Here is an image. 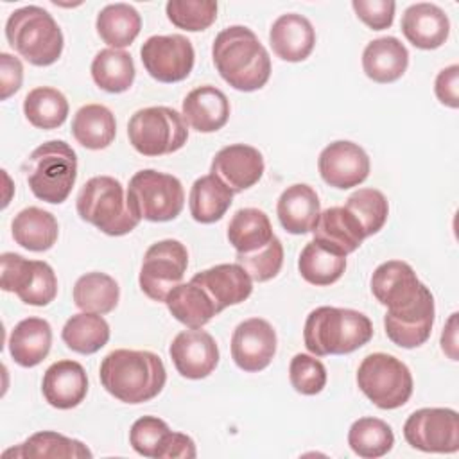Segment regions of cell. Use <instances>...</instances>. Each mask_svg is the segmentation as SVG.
<instances>
[{"mask_svg": "<svg viewBox=\"0 0 459 459\" xmlns=\"http://www.w3.org/2000/svg\"><path fill=\"white\" fill-rule=\"evenodd\" d=\"M219 75L238 91H255L271 77V57L258 36L244 25L222 29L212 45Z\"/></svg>", "mask_w": 459, "mask_h": 459, "instance_id": "obj_1", "label": "cell"}, {"mask_svg": "<svg viewBox=\"0 0 459 459\" xmlns=\"http://www.w3.org/2000/svg\"><path fill=\"white\" fill-rule=\"evenodd\" d=\"M102 387L124 403L156 398L167 382L163 360L147 350H113L100 362Z\"/></svg>", "mask_w": 459, "mask_h": 459, "instance_id": "obj_2", "label": "cell"}, {"mask_svg": "<svg viewBox=\"0 0 459 459\" xmlns=\"http://www.w3.org/2000/svg\"><path fill=\"white\" fill-rule=\"evenodd\" d=\"M373 337V325L369 317L353 308L317 307L305 321L303 341L307 350L316 357L346 355Z\"/></svg>", "mask_w": 459, "mask_h": 459, "instance_id": "obj_3", "label": "cell"}, {"mask_svg": "<svg viewBox=\"0 0 459 459\" xmlns=\"http://www.w3.org/2000/svg\"><path fill=\"white\" fill-rule=\"evenodd\" d=\"M7 43L30 65H54L63 52V32L52 14L39 5H25L9 14Z\"/></svg>", "mask_w": 459, "mask_h": 459, "instance_id": "obj_4", "label": "cell"}, {"mask_svg": "<svg viewBox=\"0 0 459 459\" xmlns=\"http://www.w3.org/2000/svg\"><path fill=\"white\" fill-rule=\"evenodd\" d=\"M30 192L50 204H61L77 179V154L63 140H50L36 147L23 161Z\"/></svg>", "mask_w": 459, "mask_h": 459, "instance_id": "obj_5", "label": "cell"}, {"mask_svg": "<svg viewBox=\"0 0 459 459\" xmlns=\"http://www.w3.org/2000/svg\"><path fill=\"white\" fill-rule=\"evenodd\" d=\"M75 206L82 221L109 237L127 235L140 224V219L129 208L122 183L111 176L88 179L79 190Z\"/></svg>", "mask_w": 459, "mask_h": 459, "instance_id": "obj_6", "label": "cell"}, {"mask_svg": "<svg viewBox=\"0 0 459 459\" xmlns=\"http://www.w3.org/2000/svg\"><path fill=\"white\" fill-rule=\"evenodd\" d=\"M127 203L131 212L142 221L167 222L176 219L185 206V190L181 181L154 169L138 170L127 186Z\"/></svg>", "mask_w": 459, "mask_h": 459, "instance_id": "obj_7", "label": "cell"}, {"mask_svg": "<svg viewBox=\"0 0 459 459\" xmlns=\"http://www.w3.org/2000/svg\"><path fill=\"white\" fill-rule=\"evenodd\" d=\"M133 149L143 156H163L179 151L188 140L181 113L167 106H151L133 113L127 124Z\"/></svg>", "mask_w": 459, "mask_h": 459, "instance_id": "obj_8", "label": "cell"}, {"mask_svg": "<svg viewBox=\"0 0 459 459\" xmlns=\"http://www.w3.org/2000/svg\"><path fill=\"white\" fill-rule=\"evenodd\" d=\"M359 389L378 409H398L412 394V375L409 368L389 353H371L357 369Z\"/></svg>", "mask_w": 459, "mask_h": 459, "instance_id": "obj_9", "label": "cell"}, {"mask_svg": "<svg viewBox=\"0 0 459 459\" xmlns=\"http://www.w3.org/2000/svg\"><path fill=\"white\" fill-rule=\"evenodd\" d=\"M2 264V290L14 292L23 303L45 307L57 294V278L54 269L43 260H27L18 253H4Z\"/></svg>", "mask_w": 459, "mask_h": 459, "instance_id": "obj_10", "label": "cell"}, {"mask_svg": "<svg viewBox=\"0 0 459 459\" xmlns=\"http://www.w3.org/2000/svg\"><path fill=\"white\" fill-rule=\"evenodd\" d=\"M188 267L186 247L174 238L154 242L143 255L138 283L152 301H165L167 294L181 283Z\"/></svg>", "mask_w": 459, "mask_h": 459, "instance_id": "obj_11", "label": "cell"}, {"mask_svg": "<svg viewBox=\"0 0 459 459\" xmlns=\"http://www.w3.org/2000/svg\"><path fill=\"white\" fill-rule=\"evenodd\" d=\"M403 437L421 452L454 454L459 450V414L448 407L418 409L405 420Z\"/></svg>", "mask_w": 459, "mask_h": 459, "instance_id": "obj_12", "label": "cell"}, {"mask_svg": "<svg viewBox=\"0 0 459 459\" xmlns=\"http://www.w3.org/2000/svg\"><path fill=\"white\" fill-rule=\"evenodd\" d=\"M147 74L160 82H179L194 68L195 52L192 41L181 34L151 36L140 48Z\"/></svg>", "mask_w": 459, "mask_h": 459, "instance_id": "obj_13", "label": "cell"}, {"mask_svg": "<svg viewBox=\"0 0 459 459\" xmlns=\"http://www.w3.org/2000/svg\"><path fill=\"white\" fill-rule=\"evenodd\" d=\"M276 332L262 317H249L237 325L231 335V359L247 373L265 369L276 353Z\"/></svg>", "mask_w": 459, "mask_h": 459, "instance_id": "obj_14", "label": "cell"}, {"mask_svg": "<svg viewBox=\"0 0 459 459\" xmlns=\"http://www.w3.org/2000/svg\"><path fill=\"white\" fill-rule=\"evenodd\" d=\"M317 169L326 185L348 190L369 176V156L359 143L337 140L321 151Z\"/></svg>", "mask_w": 459, "mask_h": 459, "instance_id": "obj_15", "label": "cell"}, {"mask_svg": "<svg viewBox=\"0 0 459 459\" xmlns=\"http://www.w3.org/2000/svg\"><path fill=\"white\" fill-rule=\"evenodd\" d=\"M434 296L425 285L420 298L402 308L387 310L384 316L385 335L400 348H418L427 342L434 325Z\"/></svg>", "mask_w": 459, "mask_h": 459, "instance_id": "obj_16", "label": "cell"}, {"mask_svg": "<svg viewBox=\"0 0 459 459\" xmlns=\"http://www.w3.org/2000/svg\"><path fill=\"white\" fill-rule=\"evenodd\" d=\"M169 353L178 373L190 380L206 378L219 364L217 342L201 328L179 332L174 337Z\"/></svg>", "mask_w": 459, "mask_h": 459, "instance_id": "obj_17", "label": "cell"}, {"mask_svg": "<svg viewBox=\"0 0 459 459\" xmlns=\"http://www.w3.org/2000/svg\"><path fill=\"white\" fill-rule=\"evenodd\" d=\"M369 285L377 301L387 307V310H402L412 305L425 287L418 280L414 269L402 260H387L380 264L373 271Z\"/></svg>", "mask_w": 459, "mask_h": 459, "instance_id": "obj_18", "label": "cell"}, {"mask_svg": "<svg viewBox=\"0 0 459 459\" xmlns=\"http://www.w3.org/2000/svg\"><path fill=\"white\" fill-rule=\"evenodd\" d=\"M262 152L246 143L222 147L212 160L210 174L217 176L233 194L244 192L256 185L264 174Z\"/></svg>", "mask_w": 459, "mask_h": 459, "instance_id": "obj_19", "label": "cell"}, {"mask_svg": "<svg viewBox=\"0 0 459 459\" xmlns=\"http://www.w3.org/2000/svg\"><path fill=\"white\" fill-rule=\"evenodd\" d=\"M190 281L210 296L219 314L231 305L246 301L253 292V280L238 264H217L194 274Z\"/></svg>", "mask_w": 459, "mask_h": 459, "instance_id": "obj_20", "label": "cell"}, {"mask_svg": "<svg viewBox=\"0 0 459 459\" xmlns=\"http://www.w3.org/2000/svg\"><path fill=\"white\" fill-rule=\"evenodd\" d=\"M402 32L411 45L421 50L439 48L450 34V20L446 13L429 2H418L402 14Z\"/></svg>", "mask_w": 459, "mask_h": 459, "instance_id": "obj_21", "label": "cell"}, {"mask_svg": "<svg viewBox=\"0 0 459 459\" xmlns=\"http://www.w3.org/2000/svg\"><path fill=\"white\" fill-rule=\"evenodd\" d=\"M312 233L314 242L342 256L359 249L366 238L359 221L344 206L323 210L312 228Z\"/></svg>", "mask_w": 459, "mask_h": 459, "instance_id": "obj_22", "label": "cell"}, {"mask_svg": "<svg viewBox=\"0 0 459 459\" xmlns=\"http://www.w3.org/2000/svg\"><path fill=\"white\" fill-rule=\"evenodd\" d=\"M41 391L48 405L61 411L74 409L86 398V371L75 360H57L45 371Z\"/></svg>", "mask_w": 459, "mask_h": 459, "instance_id": "obj_23", "label": "cell"}, {"mask_svg": "<svg viewBox=\"0 0 459 459\" xmlns=\"http://www.w3.org/2000/svg\"><path fill=\"white\" fill-rule=\"evenodd\" d=\"M273 52L289 63L305 61L316 45V30L308 18L298 13L278 16L269 30Z\"/></svg>", "mask_w": 459, "mask_h": 459, "instance_id": "obj_24", "label": "cell"}, {"mask_svg": "<svg viewBox=\"0 0 459 459\" xmlns=\"http://www.w3.org/2000/svg\"><path fill=\"white\" fill-rule=\"evenodd\" d=\"M181 115L192 129L199 133H215L230 118V100L226 93L212 84L194 88L181 106Z\"/></svg>", "mask_w": 459, "mask_h": 459, "instance_id": "obj_25", "label": "cell"}, {"mask_svg": "<svg viewBox=\"0 0 459 459\" xmlns=\"http://www.w3.org/2000/svg\"><path fill=\"white\" fill-rule=\"evenodd\" d=\"M276 213L281 228L287 233H292V235L310 233L321 213L319 197L310 185H305V183L290 185L278 197Z\"/></svg>", "mask_w": 459, "mask_h": 459, "instance_id": "obj_26", "label": "cell"}, {"mask_svg": "<svg viewBox=\"0 0 459 459\" xmlns=\"http://www.w3.org/2000/svg\"><path fill=\"white\" fill-rule=\"evenodd\" d=\"M409 66V52L394 36H384L369 41L362 52L364 74L380 84L398 81Z\"/></svg>", "mask_w": 459, "mask_h": 459, "instance_id": "obj_27", "label": "cell"}, {"mask_svg": "<svg viewBox=\"0 0 459 459\" xmlns=\"http://www.w3.org/2000/svg\"><path fill=\"white\" fill-rule=\"evenodd\" d=\"M9 353L22 368L38 366L50 351L52 328L47 319L27 317L22 319L9 335Z\"/></svg>", "mask_w": 459, "mask_h": 459, "instance_id": "obj_28", "label": "cell"}, {"mask_svg": "<svg viewBox=\"0 0 459 459\" xmlns=\"http://www.w3.org/2000/svg\"><path fill=\"white\" fill-rule=\"evenodd\" d=\"M11 231L18 246L39 253L50 249L56 244L59 224L50 212L38 206H29L14 215Z\"/></svg>", "mask_w": 459, "mask_h": 459, "instance_id": "obj_29", "label": "cell"}, {"mask_svg": "<svg viewBox=\"0 0 459 459\" xmlns=\"http://www.w3.org/2000/svg\"><path fill=\"white\" fill-rule=\"evenodd\" d=\"M9 455L25 459H82L91 457V452L79 439L66 437L54 430H41L29 436L16 448L4 452V457Z\"/></svg>", "mask_w": 459, "mask_h": 459, "instance_id": "obj_30", "label": "cell"}, {"mask_svg": "<svg viewBox=\"0 0 459 459\" xmlns=\"http://www.w3.org/2000/svg\"><path fill=\"white\" fill-rule=\"evenodd\" d=\"M179 323L188 328H203L213 316H217V308L210 296L194 281L176 285L163 301Z\"/></svg>", "mask_w": 459, "mask_h": 459, "instance_id": "obj_31", "label": "cell"}, {"mask_svg": "<svg viewBox=\"0 0 459 459\" xmlns=\"http://www.w3.org/2000/svg\"><path fill=\"white\" fill-rule=\"evenodd\" d=\"M72 134L86 149L100 151L111 145L117 134L115 115L102 104H86L72 120Z\"/></svg>", "mask_w": 459, "mask_h": 459, "instance_id": "obj_32", "label": "cell"}, {"mask_svg": "<svg viewBox=\"0 0 459 459\" xmlns=\"http://www.w3.org/2000/svg\"><path fill=\"white\" fill-rule=\"evenodd\" d=\"M233 203V192L213 174L201 176L194 181L188 195L190 215L201 224L221 221Z\"/></svg>", "mask_w": 459, "mask_h": 459, "instance_id": "obj_33", "label": "cell"}, {"mask_svg": "<svg viewBox=\"0 0 459 459\" xmlns=\"http://www.w3.org/2000/svg\"><path fill=\"white\" fill-rule=\"evenodd\" d=\"M97 34L109 48L124 50L129 47L142 29V16L129 4H109L97 14Z\"/></svg>", "mask_w": 459, "mask_h": 459, "instance_id": "obj_34", "label": "cell"}, {"mask_svg": "<svg viewBox=\"0 0 459 459\" xmlns=\"http://www.w3.org/2000/svg\"><path fill=\"white\" fill-rule=\"evenodd\" d=\"M273 226L265 212L240 208L228 224V240L237 253H253L273 240Z\"/></svg>", "mask_w": 459, "mask_h": 459, "instance_id": "obj_35", "label": "cell"}, {"mask_svg": "<svg viewBox=\"0 0 459 459\" xmlns=\"http://www.w3.org/2000/svg\"><path fill=\"white\" fill-rule=\"evenodd\" d=\"M134 63L129 52L120 48H104L91 61L93 82L108 93H122L133 86Z\"/></svg>", "mask_w": 459, "mask_h": 459, "instance_id": "obj_36", "label": "cell"}, {"mask_svg": "<svg viewBox=\"0 0 459 459\" xmlns=\"http://www.w3.org/2000/svg\"><path fill=\"white\" fill-rule=\"evenodd\" d=\"M61 339L72 351L91 355L108 344L109 325L100 314L79 312L65 323Z\"/></svg>", "mask_w": 459, "mask_h": 459, "instance_id": "obj_37", "label": "cell"}, {"mask_svg": "<svg viewBox=\"0 0 459 459\" xmlns=\"http://www.w3.org/2000/svg\"><path fill=\"white\" fill-rule=\"evenodd\" d=\"M120 287L106 273H86L74 285V303L82 312L108 314L118 305Z\"/></svg>", "mask_w": 459, "mask_h": 459, "instance_id": "obj_38", "label": "cell"}, {"mask_svg": "<svg viewBox=\"0 0 459 459\" xmlns=\"http://www.w3.org/2000/svg\"><path fill=\"white\" fill-rule=\"evenodd\" d=\"M23 115L38 129H56L68 117V100L59 90L39 86L25 95Z\"/></svg>", "mask_w": 459, "mask_h": 459, "instance_id": "obj_39", "label": "cell"}, {"mask_svg": "<svg viewBox=\"0 0 459 459\" xmlns=\"http://www.w3.org/2000/svg\"><path fill=\"white\" fill-rule=\"evenodd\" d=\"M298 269L301 278L312 285H317V287L332 285L342 276L346 269V256L337 255L319 246L317 242L310 240L301 249Z\"/></svg>", "mask_w": 459, "mask_h": 459, "instance_id": "obj_40", "label": "cell"}, {"mask_svg": "<svg viewBox=\"0 0 459 459\" xmlns=\"http://www.w3.org/2000/svg\"><path fill=\"white\" fill-rule=\"evenodd\" d=\"M348 445L359 457L377 459L391 452L394 445L393 429L378 418H359L348 430Z\"/></svg>", "mask_w": 459, "mask_h": 459, "instance_id": "obj_41", "label": "cell"}, {"mask_svg": "<svg viewBox=\"0 0 459 459\" xmlns=\"http://www.w3.org/2000/svg\"><path fill=\"white\" fill-rule=\"evenodd\" d=\"M344 208L359 221L366 237L378 233L389 215V203L377 188H359L346 199Z\"/></svg>", "mask_w": 459, "mask_h": 459, "instance_id": "obj_42", "label": "cell"}, {"mask_svg": "<svg viewBox=\"0 0 459 459\" xmlns=\"http://www.w3.org/2000/svg\"><path fill=\"white\" fill-rule=\"evenodd\" d=\"M167 18L178 29L199 32L217 20V2L212 0H169Z\"/></svg>", "mask_w": 459, "mask_h": 459, "instance_id": "obj_43", "label": "cell"}, {"mask_svg": "<svg viewBox=\"0 0 459 459\" xmlns=\"http://www.w3.org/2000/svg\"><path fill=\"white\" fill-rule=\"evenodd\" d=\"M235 264L244 267L253 281H269L283 265V246L274 235L269 244L253 253H237Z\"/></svg>", "mask_w": 459, "mask_h": 459, "instance_id": "obj_44", "label": "cell"}, {"mask_svg": "<svg viewBox=\"0 0 459 459\" xmlns=\"http://www.w3.org/2000/svg\"><path fill=\"white\" fill-rule=\"evenodd\" d=\"M169 434L170 429L163 420L158 416H142L131 425L129 443L136 454L158 459Z\"/></svg>", "mask_w": 459, "mask_h": 459, "instance_id": "obj_45", "label": "cell"}, {"mask_svg": "<svg viewBox=\"0 0 459 459\" xmlns=\"http://www.w3.org/2000/svg\"><path fill=\"white\" fill-rule=\"evenodd\" d=\"M290 385L307 396L317 394L326 385V368L316 355L298 353L289 364Z\"/></svg>", "mask_w": 459, "mask_h": 459, "instance_id": "obj_46", "label": "cell"}, {"mask_svg": "<svg viewBox=\"0 0 459 459\" xmlns=\"http://www.w3.org/2000/svg\"><path fill=\"white\" fill-rule=\"evenodd\" d=\"M351 7L357 18L373 30H384L393 25L396 9L393 0H353Z\"/></svg>", "mask_w": 459, "mask_h": 459, "instance_id": "obj_47", "label": "cell"}, {"mask_svg": "<svg viewBox=\"0 0 459 459\" xmlns=\"http://www.w3.org/2000/svg\"><path fill=\"white\" fill-rule=\"evenodd\" d=\"M23 81V66L22 61L7 52L0 54V99L5 100L13 93H16L22 88Z\"/></svg>", "mask_w": 459, "mask_h": 459, "instance_id": "obj_48", "label": "cell"}, {"mask_svg": "<svg viewBox=\"0 0 459 459\" xmlns=\"http://www.w3.org/2000/svg\"><path fill=\"white\" fill-rule=\"evenodd\" d=\"M436 97L448 108H459V66L450 65L443 68L434 82Z\"/></svg>", "mask_w": 459, "mask_h": 459, "instance_id": "obj_49", "label": "cell"}, {"mask_svg": "<svg viewBox=\"0 0 459 459\" xmlns=\"http://www.w3.org/2000/svg\"><path fill=\"white\" fill-rule=\"evenodd\" d=\"M197 455L195 443L183 432H172L167 436L158 459H194Z\"/></svg>", "mask_w": 459, "mask_h": 459, "instance_id": "obj_50", "label": "cell"}, {"mask_svg": "<svg viewBox=\"0 0 459 459\" xmlns=\"http://www.w3.org/2000/svg\"><path fill=\"white\" fill-rule=\"evenodd\" d=\"M441 348L452 360H457V314L450 316L441 333Z\"/></svg>", "mask_w": 459, "mask_h": 459, "instance_id": "obj_51", "label": "cell"}]
</instances>
